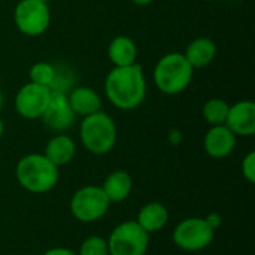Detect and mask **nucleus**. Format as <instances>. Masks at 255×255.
I'll list each match as a JSON object with an SVG mask.
<instances>
[{
    "label": "nucleus",
    "mask_w": 255,
    "mask_h": 255,
    "mask_svg": "<svg viewBox=\"0 0 255 255\" xmlns=\"http://www.w3.org/2000/svg\"><path fill=\"white\" fill-rule=\"evenodd\" d=\"M105 93L109 102L123 111H131L142 105L146 96V79L140 64L114 67L105 81Z\"/></svg>",
    "instance_id": "f257e3e1"
},
{
    "label": "nucleus",
    "mask_w": 255,
    "mask_h": 255,
    "mask_svg": "<svg viewBox=\"0 0 255 255\" xmlns=\"http://www.w3.org/2000/svg\"><path fill=\"white\" fill-rule=\"evenodd\" d=\"M15 176L19 185L28 193L45 194L55 188L60 173L58 167L43 154H28L18 161Z\"/></svg>",
    "instance_id": "f03ea898"
},
{
    "label": "nucleus",
    "mask_w": 255,
    "mask_h": 255,
    "mask_svg": "<svg viewBox=\"0 0 255 255\" xmlns=\"http://www.w3.org/2000/svg\"><path fill=\"white\" fill-rule=\"evenodd\" d=\"M194 75L193 66L184 54L170 52L158 60L154 69L155 87L169 96L182 93L191 82Z\"/></svg>",
    "instance_id": "7ed1b4c3"
},
{
    "label": "nucleus",
    "mask_w": 255,
    "mask_h": 255,
    "mask_svg": "<svg viewBox=\"0 0 255 255\" xmlns=\"http://www.w3.org/2000/svg\"><path fill=\"white\" fill-rule=\"evenodd\" d=\"M79 137L84 148L94 155L111 152L117 143V126L103 111L84 117L79 126Z\"/></svg>",
    "instance_id": "20e7f679"
},
{
    "label": "nucleus",
    "mask_w": 255,
    "mask_h": 255,
    "mask_svg": "<svg viewBox=\"0 0 255 255\" xmlns=\"http://www.w3.org/2000/svg\"><path fill=\"white\" fill-rule=\"evenodd\" d=\"M106 242L109 255H145L149 247V233L136 220H127L111 232Z\"/></svg>",
    "instance_id": "39448f33"
},
{
    "label": "nucleus",
    "mask_w": 255,
    "mask_h": 255,
    "mask_svg": "<svg viewBox=\"0 0 255 255\" xmlns=\"http://www.w3.org/2000/svg\"><path fill=\"white\" fill-rule=\"evenodd\" d=\"M111 202L99 185H85L76 190L70 199V212L81 223H94L106 215Z\"/></svg>",
    "instance_id": "423d86ee"
},
{
    "label": "nucleus",
    "mask_w": 255,
    "mask_h": 255,
    "mask_svg": "<svg viewBox=\"0 0 255 255\" xmlns=\"http://www.w3.org/2000/svg\"><path fill=\"white\" fill-rule=\"evenodd\" d=\"M215 236V230L205 218L190 217L179 221L172 233L175 245L188 253H197L208 248Z\"/></svg>",
    "instance_id": "0eeeda50"
},
{
    "label": "nucleus",
    "mask_w": 255,
    "mask_h": 255,
    "mask_svg": "<svg viewBox=\"0 0 255 255\" xmlns=\"http://www.w3.org/2000/svg\"><path fill=\"white\" fill-rule=\"evenodd\" d=\"M18 30L25 36H42L51 24L48 3L39 0H21L13 12Z\"/></svg>",
    "instance_id": "6e6552de"
},
{
    "label": "nucleus",
    "mask_w": 255,
    "mask_h": 255,
    "mask_svg": "<svg viewBox=\"0 0 255 255\" xmlns=\"http://www.w3.org/2000/svg\"><path fill=\"white\" fill-rule=\"evenodd\" d=\"M51 88L28 82L19 88L15 97V109L16 112L27 120H37L43 115L49 97Z\"/></svg>",
    "instance_id": "1a4fd4ad"
},
{
    "label": "nucleus",
    "mask_w": 255,
    "mask_h": 255,
    "mask_svg": "<svg viewBox=\"0 0 255 255\" xmlns=\"http://www.w3.org/2000/svg\"><path fill=\"white\" fill-rule=\"evenodd\" d=\"M43 124L55 133H63L72 127L75 121V112L69 103L67 94L63 90H52L48 106L40 117Z\"/></svg>",
    "instance_id": "9d476101"
},
{
    "label": "nucleus",
    "mask_w": 255,
    "mask_h": 255,
    "mask_svg": "<svg viewBox=\"0 0 255 255\" xmlns=\"http://www.w3.org/2000/svg\"><path fill=\"white\" fill-rule=\"evenodd\" d=\"M224 126L238 137H250L255 133V103L241 100L229 108Z\"/></svg>",
    "instance_id": "9b49d317"
},
{
    "label": "nucleus",
    "mask_w": 255,
    "mask_h": 255,
    "mask_svg": "<svg viewBox=\"0 0 255 255\" xmlns=\"http://www.w3.org/2000/svg\"><path fill=\"white\" fill-rule=\"evenodd\" d=\"M236 146V136L224 126H212L205 134L203 148L211 158H227Z\"/></svg>",
    "instance_id": "f8f14e48"
},
{
    "label": "nucleus",
    "mask_w": 255,
    "mask_h": 255,
    "mask_svg": "<svg viewBox=\"0 0 255 255\" xmlns=\"http://www.w3.org/2000/svg\"><path fill=\"white\" fill-rule=\"evenodd\" d=\"M51 163H54L57 167L69 164L75 155H76V145L75 140L64 134V133H57L54 137L49 139V142L45 146V154H43Z\"/></svg>",
    "instance_id": "ddd939ff"
},
{
    "label": "nucleus",
    "mask_w": 255,
    "mask_h": 255,
    "mask_svg": "<svg viewBox=\"0 0 255 255\" xmlns=\"http://www.w3.org/2000/svg\"><path fill=\"white\" fill-rule=\"evenodd\" d=\"M102 190L111 203H121L133 191V178L126 170H114L106 176Z\"/></svg>",
    "instance_id": "4468645a"
},
{
    "label": "nucleus",
    "mask_w": 255,
    "mask_h": 255,
    "mask_svg": "<svg viewBox=\"0 0 255 255\" xmlns=\"http://www.w3.org/2000/svg\"><path fill=\"white\" fill-rule=\"evenodd\" d=\"M136 223L149 235L160 232L169 223V211L160 202H149L140 208Z\"/></svg>",
    "instance_id": "2eb2a0df"
},
{
    "label": "nucleus",
    "mask_w": 255,
    "mask_h": 255,
    "mask_svg": "<svg viewBox=\"0 0 255 255\" xmlns=\"http://www.w3.org/2000/svg\"><path fill=\"white\" fill-rule=\"evenodd\" d=\"M67 99H69V103H70L75 115L87 117V115L102 111L100 96L97 94V91H94L90 87L81 85V87L73 88L70 91V94L67 96Z\"/></svg>",
    "instance_id": "dca6fc26"
},
{
    "label": "nucleus",
    "mask_w": 255,
    "mask_h": 255,
    "mask_svg": "<svg viewBox=\"0 0 255 255\" xmlns=\"http://www.w3.org/2000/svg\"><path fill=\"white\" fill-rule=\"evenodd\" d=\"M108 57L115 67L131 66L137 63V45L128 36H117L108 46Z\"/></svg>",
    "instance_id": "f3484780"
},
{
    "label": "nucleus",
    "mask_w": 255,
    "mask_h": 255,
    "mask_svg": "<svg viewBox=\"0 0 255 255\" xmlns=\"http://www.w3.org/2000/svg\"><path fill=\"white\" fill-rule=\"evenodd\" d=\"M184 55L193 69H200L214 61L217 55V46L209 37H197L187 46Z\"/></svg>",
    "instance_id": "a211bd4d"
},
{
    "label": "nucleus",
    "mask_w": 255,
    "mask_h": 255,
    "mask_svg": "<svg viewBox=\"0 0 255 255\" xmlns=\"http://www.w3.org/2000/svg\"><path fill=\"white\" fill-rule=\"evenodd\" d=\"M229 108H230V105L226 100L214 97V99H209L203 105L202 114H203L205 121L209 123L211 126H221L226 123Z\"/></svg>",
    "instance_id": "6ab92c4d"
},
{
    "label": "nucleus",
    "mask_w": 255,
    "mask_h": 255,
    "mask_svg": "<svg viewBox=\"0 0 255 255\" xmlns=\"http://www.w3.org/2000/svg\"><path fill=\"white\" fill-rule=\"evenodd\" d=\"M28 76H30V82L37 84V85L48 87L51 90L57 84V70H55V67L52 64H49L46 61L34 63L30 67Z\"/></svg>",
    "instance_id": "aec40b11"
},
{
    "label": "nucleus",
    "mask_w": 255,
    "mask_h": 255,
    "mask_svg": "<svg viewBox=\"0 0 255 255\" xmlns=\"http://www.w3.org/2000/svg\"><path fill=\"white\" fill-rule=\"evenodd\" d=\"M78 255H109L108 242L100 236H88L82 241Z\"/></svg>",
    "instance_id": "412c9836"
},
{
    "label": "nucleus",
    "mask_w": 255,
    "mask_h": 255,
    "mask_svg": "<svg viewBox=\"0 0 255 255\" xmlns=\"http://www.w3.org/2000/svg\"><path fill=\"white\" fill-rule=\"evenodd\" d=\"M242 175L244 178L250 182V184H255V152L251 151L245 155V158L242 160Z\"/></svg>",
    "instance_id": "4be33fe9"
},
{
    "label": "nucleus",
    "mask_w": 255,
    "mask_h": 255,
    "mask_svg": "<svg viewBox=\"0 0 255 255\" xmlns=\"http://www.w3.org/2000/svg\"><path fill=\"white\" fill-rule=\"evenodd\" d=\"M42 255H78L75 251H72L70 248H64V247H54L48 251H45Z\"/></svg>",
    "instance_id": "5701e85b"
},
{
    "label": "nucleus",
    "mask_w": 255,
    "mask_h": 255,
    "mask_svg": "<svg viewBox=\"0 0 255 255\" xmlns=\"http://www.w3.org/2000/svg\"><path fill=\"white\" fill-rule=\"evenodd\" d=\"M205 220H206V223L214 229V230H217L220 226H221V223H223V218H221V215L220 214H217V212H212V214H209L208 217H205Z\"/></svg>",
    "instance_id": "b1692460"
},
{
    "label": "nucleus",
    "mask_w": 255,
    "mask_h": 255,
    "mask_svg": "<svg viewBox=\"0 0 255 255\" xmlns=\"http://www.w3.org/2000/svg\"><path fill=\"white\" fill-rule=\"evenodd\" d=\"M154 0H131V3H134V4H137V6H148V4H151Z\"/></svg>",
    "instance_id": "393cba45"
},
{
    "label": "nucleus",
    "mask_w": 255,
    "mask_h": 255,
    "mask_svg": "<svg viewBox=\"0 0 255 255\" xmlns=\"http://www.w3.org/2000/svg\"><path fill=\"white\" fill-rule=\"evenodd\" d=\"M3 133H4V123H3V120L0 118V139L3 137Z\"/></svg>",
    "instance_id": "a878e982"
},
{
    "label": "nucleus",
    "mask_w": 255,
    "mask_h": 255,
    "mask_svg": "<svg viewBox=\"0 0 255 255\" xmlns=\"http://www.w3.org/2000/svg\"><path fill=\"white\" fill-rule=\"evenodd\" d=\"M3 103H4V97H3V93H1V90H0V111H1V108H3Z\"/></svg>",
    "instance_id": "bb28decb"
},
{
    "label": "nucleus",
    "mask_w": 255,
    "mask_h": 255,
    "mask_svg": "<svg viewBox=\"0 0 255 255\" xmlns=\"http://www.w3.org/2000/svg\"><path fill=\"white\" fill-rule=\"evenodd\" d=\"M205 1H220V0H205Z\"/></svg>",
    "instance_id": "cd10ccee"
},
{
    "label": "nucleus",
    "mask_w": 255,
    "mask_h": 255,
    "mask_svg": "<svg viewBox=\"0 0 255 255\" xmlns=\"http://www.w3.org/2000/svg\"><path fill=\"white\" fill-rule=\"evenodd\" d=\"M39 1H45V3H48L49 0H39Z\"/></svg>",
    "instance_id": "c85d7f7f"
}]
</instances>
